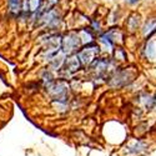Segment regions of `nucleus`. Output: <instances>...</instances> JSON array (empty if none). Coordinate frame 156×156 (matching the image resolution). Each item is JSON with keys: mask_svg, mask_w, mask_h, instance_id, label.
<instances>
[{"mask_svg": "<svg viewBox=\"0 0 156 156\" xmlns=\"http://www.w3.org/2000/svg\"><path fill=\"white\" fill-rule=\"evenodd\" d=\"M142 150H145V144H144V142H140V141L136 142L134 146H130L129 147V152L130 154H139Z\"/></svg>", "mask_w": 156, "mask_h": 156, "instance_id": "1", "label": "nucleus"}, {"mask_svg": "<svg viewBox=\"0 0 156 156\" xmlns=\"http://www.w3.org/2000/svg\"><path fill=\"white\" fill-rule=\"evenodd\" d=\"M9 6L12 12H18L21 6V0H9Z\"/></svg>", "mask_w": 156, "mask_h": 156, "instance_id": "2", "label": "nucleus"}, {"mask_svg": "<svg viewBox=\"0 0 156 156\" xmlns=\"http://www.w3.org/2000/svg\"><path fill=\"white\" fill-rule=\"evenodd\" d=\"M125 2H127L129 4H136V3L139 2V0H125Z\"/></svg>", "mask_w": 156, "mask_h": 156, "instance_id": "3", "label": "nucleus"}]
</instances>
